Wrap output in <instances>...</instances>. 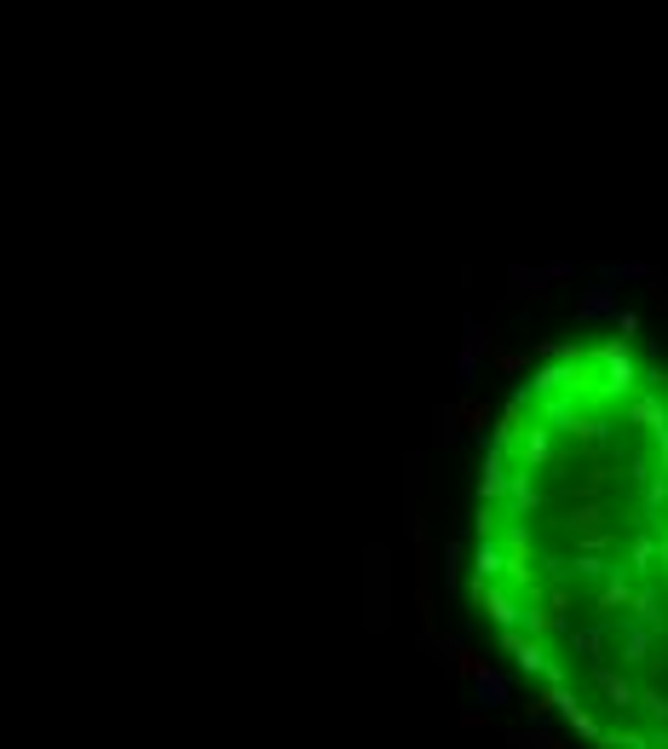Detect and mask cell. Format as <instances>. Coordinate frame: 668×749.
I'll return each mask as SVG.
<instances>
[{
  "label": "cell",
  "mask_w": 668,
  "mask_h": 749,
  "mask_svg": "<svg viewBox=\"0 0 668 749\" xmlns=\"http://www.w3.org/2000/svg\"><path fill=\"white\" fill-rule=\"evenodd\" d=\"M478 697H485V704H502V697H507V680L495 675V668H485V675H478Z\"/></svg>",
  "instance_id": "1"
}]
</instances>
